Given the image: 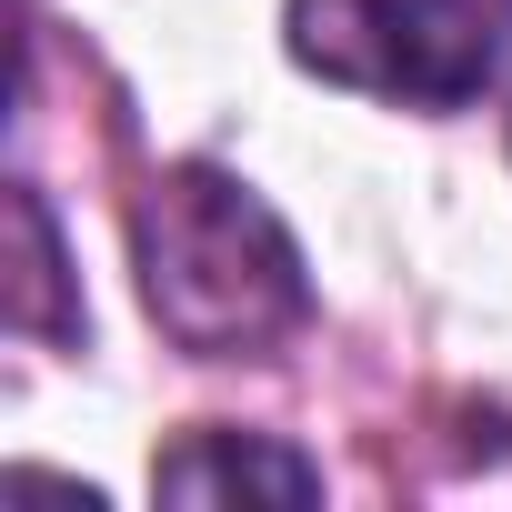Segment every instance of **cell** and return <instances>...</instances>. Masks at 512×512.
<instances>
[{"label":"cell","mask_w":512,"mask_h":512,"mask_svg":"<svg viewBox=\"0 0 512 512\" xmlns=\"http://www.w3.org/2000/svg\"><path fill=\"white\" fill-rule=\"evenodd\" d=\"M131 241H141V292H151V322L201 352V362H241L282 342L302 312H312V282H302V251L292 231L251 201L231 171H161L131 211Z\"/></svg>","instance_id":"6da1fadb"},{"label":"cell","mask_w":512,"mask_h":512,"mask_svg":"<svg viewBox=\"0 0 512 512\" xmlns=\"http://www.w3.org/2000/svg\"><path fill=\"white\" fill-rule=\"evenodd\" d=\"M292 61L412 111H462L512 61V0H292Z\"/></svg>","instance_id":"7a4b0ae2"},{"label":"cell","mask_w":512,"mask_h":512,"mask_svg":"<svg viewBox=\"0 0 512 512\" xmlns=\"http://www.w3.org/2000/svg\"><path fill=\"white\" fill-rule=\"evenodd\" d=\"M171 502H231V492H272V502H312L322 492V472L302 462V452H282V442H262V432H201V442H181V452H161V472H151Z\"/></svg>","instance_id":"3957f363"},{"label":"cell","mask_w":512,"mask_h":512,"mask_svg":"<svg viewBox=\"0 0 512 512\" xmlns=\"http://www.w3.org/2000/svg\"><path fill=\"white\" fill-rule=\"evenodd\" d=\"M11 231H21V282H11V322H21V332H51V312H41V292H51V272H61V262H51V211H41V201L21 191V201H11Z\"/></svg>","instance_id":"277c9868"}]
</instances>
